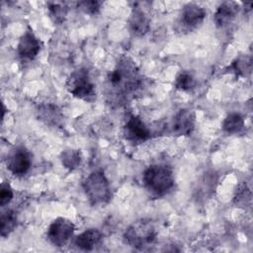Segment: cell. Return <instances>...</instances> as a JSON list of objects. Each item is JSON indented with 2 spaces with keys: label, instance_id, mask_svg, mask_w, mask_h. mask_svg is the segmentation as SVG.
<instances>
[{
  "label": "cell",
  "instance_id": "cell-8",
  "mask_svg": "<svg viewBox=\"0 0 253 253\" xmlns=\"http://www.w3.org/2000/svg\"><path fill=\"white\" fill-rule=\"evenodd\" d=\"M75 230L74 223L66 217H56L51 221L46 230L47 240L56 247L64 246Z\"/></svg>",
  "mask_w": 253,
  "mask_h": 253
},
{
  "label": "cell",
  "instance_id": "cell-13",
  "mask_svg": "<svg viewBox=\"0 0 253 253\" xmlns=\"http://www.w3.org/2000/svg\"><path fill=\"white\" fill-rule=\"evenodd\" d=\"M240 6L234 1H224L218 5L213 15V22L217 28L229 25L238 15Z\"/></svg>",
  "mask_w": 253,
  "mask_h": 253
},
{
  "label": "cell",
  "instance_id": "cell-9",
  "mask_svg": "<svg viewBox=\"0 0 253 253\" xmlns=\"http://www.w3.org/2000/svg\"><path fill=\"white\" fill-rule=\"evenodd\" d=\"M42 43L32 29H28L20 37L17 43V54L22 60H34L41 51Z\"/></svg>",
  "mask_w": 253,
  "mask_h": 253
},
{
  "label": "cell",
  "instance_id": "cell-6",
  "mask_svg": "<svg viewBox=\"0 0 253 253\" xmlns=\"http://www.w3.org/2000/svg\"><path fill=\"white\" fill-rule=\"evenodd\" d=\"M32 167V155L30 151L22 146L18 145L13 147L6 157L7 170L16 177L25 176Z\"/></svg>",
  "mask_w": 253,
  "mask_h": 253
},
{
  "label": "cell",
  "instance_id": "cell-19",
  "mask_svg": "<svg viewBox=\"0 0 253 253\" xmlns=\"http://www.w3.org/2000/svg\"><path fill=\"white\" fill-rule=\"evenodd\" d=\"M197 86V80L194 74L188 70H181L175 80H174V87L183 92H190L194 90Z\"/></svg>",
  "mask_w": 253,
  "mask_h": 253
},
{
  "label": "cell",
  "instance_id": "cell-12",
  "mask_svg": "<svg viewBox=\"0 0 253 253\" xmlns=\"http://www.w3.org/2000/svg\"><path fill=\"white\" fill-rule=\"evenodd\" d=\"M128 27L130 33L136 37H142L149 32L150 18L140 6L132 7L128 18Z\"/></svg>",
  "mask_w": 253,
  "mask_h": 253
},
{
  "label": "cell",
  "instance_id": "cell-18",
  "mask_svg": "<svg viewBox=\"0 0 253 253\" xmlns=\"http://www.w3.org/2000/svg\"><path fill=\"white\" fill-rule=\"evenodd\" d=\"M62 166L68 170H75L80 167L82 163V155L78 149L66 148L61 151L59 155Z\"/></svg>",
  "mask_w": 253,
  "mask_h": 253
},
{
  "label": "cell",
  "instance_id": "cell-21",
  "mask_svg": "<svg viewBox=\"0 0 253 253\" xmlns=\"http://www.w3.org/2000/svg\"><path fill=\"white\" fill-rule=\"evenodd\" d=\"M46 5L50 19L55 24H62L66 19L68 7L62 2H48Z\"/></svg>",
  "mask_w": 253,
  "mask_h": 253
},
{
  "label": "cell",
  "instance_id": "cell-2",
  "mask_svg": "<svg viewBox=\"0 0 253 253\" xmlns=\"http://www.w3.org/2000/svg\"><path fill=\"white\" fill-rule=\"evenodd\" d=\"M142 181L146 190L155 197L169 194L175 185L173 169L165 163L149 165L143 172Z\"/></svg>",
  "mask_w": 253,
  "mask_h": 253
},
{
  "label": "cell",
  "instance_id": "cell-17",
  "mask_svg": "<svg viewBox=\"0 0 253 253\" xmlns=\"http://www.w3.org/2000/svg\"><path fill=\"white\" fill-rule=\"evenodd\" d=\"M18 217L17 213L11 210L7 209L1 212L0 216V234L3 238L8 237L17 227Z\"/></svg>",
  "mask_w": 253,
  "mask_h": 253
},
{
  "label": "cell",
  "instance_id": "cell-15",
  "mask_svg": "<svg viewBox=\"0 0 253 253\" xmlns=\"http://www.w3.org/2000/svg\"><path fill=\"white\" fill-rule=\"evenodd\" d=\"M102 241V233L97 228H88L75 237L74 244L84 251H91Z\"/></svg>",
  "mask_w": 253,
  "mask_h": 253
},
{
  "label": "cell",
  "instance_id": "cell-10",
  "mask_svg": "<svg viewBox=\"0 0 253 253\" xmlns=\"http://www.w3.org/2000/svg\"><path fill=\"white\" fill-rule=\"evenodd\" d=\"M171 132L178 136L191 135L196 126V115L192 109L184 108L179 110L173 117Z\"/></svg>",
  "mask_w": 253,
  "mask_h": 253
},
{
  "label": "cell",
  "instance_id": "cell-22",
  "mask_svg": "<svg viewBox=\"0 0 253 253\" xmlns=\"http://www.w3.org/2000/svg\"><path fill=\"white\" fill-rule=\"evenodd\" d=\"M103 4L102 1L98 0H84L77 3V8L85 14L97 15L100 13Z\"/></svg>",
  "mask_w": 253,
  "mask_h": 253
},
{
  "label": "cell",
  "instance_id": "cell-1",
  "mask_svg": "<svg viewBox=\"0 0 253 253\" xmlns=\"http://www.w3.org/2000/svg\"><path fill=\"white\" fill-rule=\"evenodd\" d=\"M143 75L138 66L127 55H122L107 77V96L110 102L122 103L141 90Z\"/></svg>",
  "mask_w": 253,
  "mask_h": 253
},
{
  "label": "cell",
  "instance_id": "cell-11",
  "mask_svg": "<svg viewBox=\"0 0 253 253\" xmlns=\"http://www.w3.org/2000/svg\"><path fill=\"white\" fill-rule=\"evenodd\" d=\"M206 16L207 12L204 7L195 3H188L181 11L180 24L187 30H194L203 24Z\"/></svg>",
  "mask_w": 253,
  "mask_h": 253
},
{
  "label": "cell",
  "instance_id": "cell-4",
  "mask_svg": "<svg viewBox=\"0 0 253 253\" xmlns=\"http://www.w3.org/2000/svg\"><path fill=\"white\" fill-rule=\"evenodd\" d=\"M156 235L157 231L152 220L149 218H140L126 227L123 238L126 245L140 250L152 244Z\"/></svg>",
  "mask_w": 253,
  "mask_h": 253
},
{
  "label": "cell",
  "instance_id": "cell-5",
  "mask_svg": "<svg viewBox=\"0 0 253 253\" xmlns=\"http://www.w3.org/2000/svg\"><path fill=\"white\" fill-rule=\"evenodd\" d=\"M66 89L73 97L92 103L96 100V85L91 79L88 69L84 67L73 70L66 79Z\"/></svg>",
  "mask_w": 253,
  "mask_h": 253
},
{
  "label": "cell",
  "instance_id": "cell-16",
  "mask_svg": "<svg viewBox=\"0 0 253 253\" xmlns=\"http://www.w3.org/2000/svg\"><path fill=\"white\" fill-rule=\"evenodd\" d=\"M222 130L227 134L241 133L245 128L244 117L237 112L227 114L222 122Z\"/></svg>",
  "mask_w": 253,
  "mask_h": 253
},
{
  "label": "cell",
  "instance_id": "cell-3",
  "mask_svg": "<svg viewBox=\"0 0 253 253\" xmlns=\"http://www.w3.org/2000/svg\"><path fill=\"white\" fill-rule=\"evenodd\" d=\"M82 188L89 204L93 207H104L112 200L111 183L102 170L92 171L84 179Z\"/></svg>",
  "mask_w": 253,
  "mask_h": 253
},
{
  "label": "cell",
  "instance_id": "cell-7",
  "mask_svg": "<svg viewBox=\"0 0 253 253\" xmlns=\"http://www.w3.org/2000/svg\"><path fill=\"white\" fill-rule=\"evenodd\" d=\"M124 138L131 144L137 145L151 138V131L142 119L136 115H130L123 126Z\"/></svg>",
  "mask_w": 253,
  "mask_h": 253
},
{
  "label": "cell",
  "instance_id": "cell-20",
  "mask_svg": "<svg viewBox=\"0 0 253 253\" xmlns=\"http://www.w3.org/2000/svg\"><path fill=\"white\" fill-rule=\"evenodd\" d=\"M230 69L237 76L248 77L251 74L252 70V59L251 56L240 55L236 57L230 65Z\"/></svg>",
  "mask_w": 253,
  "mask_h": 253
},
{
  "label": "cell",
  "instance_id": "cell-23",
  "mask_svg": "<svg viewBox=\"0 0 253 253\" xmlns=\"http://www.w3.org/2000/svg\"><path fill=\"white\" fill-rule=\"evenodd\" d=\"M14 198V191L11 185L4 181L0 186V206L2 208L6 207Z\"/></svg>",
  "mask_w": 253,
  "mask_h": 253
},
{
  "label": "cell",
  "instance_id": "cell-24",
  "mask_svg": "<svg viewBox=\"0 0 253 253\" xmlns=\"http://www.w3.org/2000/svg\"><path fill=\"white\" fill-rule=\"evenodd\" d=\"M251 202V192L246 187V185H242L236 192L234 197V203L236 206H247Z\"/></svg>",
  "mask_w": 253,
  "mask_h": 253
},
{
  "label": "cell",
  "instance_id": "cell-14",
  "mask_svg": "<svg viewBox=\"0 0 253 253\" xmlns=\"http://www.w3.org/2000/svg\"><path fill=\"white\" fill-rule=\"evenodd\" d=\"M37 116L40 121L49 126H60L63 123L64 116L61 110L54 104H41L37 109Z\"/></svg>",
  "mask_w": 253,
  "mask_h": 253
}]
</instances>
